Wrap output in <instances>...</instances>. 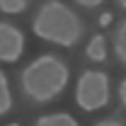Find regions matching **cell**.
Wrapping results in <instances>:
<instances>
[{
  "label": "cell",
  "instance_id": "1",
  "mask_svg": "<svg viewBox=\"0 0 126 126\" xmlns=\"http://www.w3.org/2000/svg\"><path fill=\"white\" fill-rule=\"evenodd\" d=\"M68 78H70L68 65L58 56L44 53V56L34 58L22 70L19 85H22V92L29 99H34V102H51L65 90Z\"/></svg>",
  "mask_w": 126,
  "mask_h": 126
},
{
  "label": "cell",
  "instance_id": "2",
  "mask_svg": "<svg viewBox=\"0 0 126 126\" xmlns=\"http://www.w3.org/2000/svg\"><path fill=\"white\" fill-rule=\"evenodd\" d=\"M32 29L39 39L56 46H75L78 39L82 36V22L80 17L61 0H46L39 5Z\"/></svg>",
  "mask_w": 126,
  "mask_h": 126
},
{
  "label": "cell",
  "instance_id": "3",
  "mask_svg": "<svg viewBox=\"0 0 126 126\" xmlns=\"http://www.w3.org/2000/svg\"><path fill=\"white\" fill-rule=\"evenodd\" d=\"M109 75L102 70H82L75 82V104L82 111H97L109 102Z\"/></svg>",
  "mask_w": 126,
  "mask_h": 126
},
{
  "label": "cell",
  "instance_id": "4",
  "mask_svg": "<svg viewBox=\"0 0 126 126\" xmlns=\"http://www.w3.org/2000/svg\"><path fill=\"white\" fill-rule=\"evenodd\" d=\"M24 53V34L10 22H0V61L15 63Z\"/></svg>",
  "mask_w": 126,
  "mask_h": 126
},
{
  "label": "cell",
  "instance_id": "5",
  "mask_svg": "<svg viewBox=\"0 0 126 126\" xmlns=\"http://www.w3.org/2000/svg\"><path fill=\"white\" fill-rule=\"evenodd\" d=\"M34 126H80L75 116L65 114V111H58V114H46V116H39Z\"/></svg>",
  "mask_w": 126,
  "mask_h": 126
},
{
  "label": "cell",
  "instance_id": "6",
  "mask_svg": "<svg viewBox=\"0 0 126 126\" xmlns=\"http://www.w3.org/2000/svg\"><path fill=\"white\" fill-rule=\"evenodd\" d=\"M85 53H87L90 61H104L107 58V41H104V36L94 34L90 39V44H87V48H85Z\"/></svg>",
  "mask_w": 126,
  "mask_h": 126
},
{
  "label": "cell",
  "instance_id": "7",
  "mask_svg": "<svg viewBox=\"0 0 126 126\" xmlns=\"http://www.w3.org/2000/svg\"><path fill=\"white\" fill-rule=\"evenodd\" d=\"M114 53L126 65V19L114 29Z\"/></svg>",
  "mask_w": 126,
  "mask_h": 126
},
{
  "label": "cell",
  "instance_id": "8",
  "mask_svg": "<svg viewBox=\"0 0 126 126\" xmlns=\"http://www.w3.org/2000/svg\"><path fill=\"white\" fill-rule=\"evenodd\" d=\"M12 109V92H10V82H7V75L0 70V116L7 114Z\"/></svg>",
  "mask_w": 126,
  "mask_h": 126
},
{
  "label": "cell",
  "instance_id": "9",
  "mask_svg": "<svg viewBox=\"0 0 126 126\" xmlns=\"http://www.w3.org/2000/svg\"><path fill=\"white\" fill-rule=\"evenodd\" d=\"M29 0H0V10L5 15H19L22 10H27Z\"/></svg>",
  "mask_w": 126,
  "mask_h": 126
},
{
  "label": "cell",
  "instance_id": "10",
  "mask_svg": "<svg viewBox=\"0 0 126 126\" xmlns=\"http://www.w3.org/2000/svg\"><path fill=\"white\" fill-rule=\"evenodd\" d=\"M94 126H124L119 119H102V121H97Z\"/></svg>",
  "mask_w": 126,
  "mask_h": 126
},
{
  "label": "cell",
  "instance_id": "11",
  "mask_svg": "<svg viewBox=\"0 0 126 126\" xmlns=\"http://www.w3.org/2000/svg\"><path fill=\"white\" fill-rule=\"evenodd\" d=\"M78 5H82V7H97V5H102L104 0H75Z\"/></svg>",
  "mask_w": 126,
  "mask_h": 126
},
{
  "label": "cell",
  "instance_id": "12",
  "mask_svg": "<svg viewBox=\"0 0 126 126\" xmlns=\"http://www.w3.org/2000/svg\"><path fill=\"white\" fill-rule=\"evenodd\" d=\"M119 97H121V104L126 107V78L121 80V85H119Z\"/></svg>",
  "mask_w": 126,
  "mask_h": 126
},
{
  "label": "cell",
  "instance_id": "13",
  "mask_svg": "<svg viewBox=\"0 0 126 126\" xmlns=\"http://www.w3.org/2000/svg\"><path fill=\"white\" fill-rule=\"evenodd\" d=\"M109 22H111V15H109V12H104V15L99 17V24H102V27H107Z\"/></svg>",
  "mask_w": 126,
  "mask_h": 126
},
{
  "label": "cell",
  "instance_id": "14",
  "mask_svg": "<svg viewBox=\"0 0 126 126\" xmlns=\"http://www.w3.org/2000/svg\"><path fill=\"white\" fill-rule=\"evenodd\" d=\"M119 5H121V7H124V10H126V0H119Z\"/></svg>",
  "mask_w": 126,
  "mask_h": 126
},
{
  "label": "cell",
  "instance_id": "15",
  "mask_svg": "<svg viewBox=\"0 0 126 126\" xmlns=\"http://www.w3.org/2000/svg\"><path fill=\"white\" fill-rule=\"evenodd\" d=\"M7 126H19V124H7Z\"/></svg>",
  "mask_w": 126,
  "mask_h": 126
}]
</instances>
